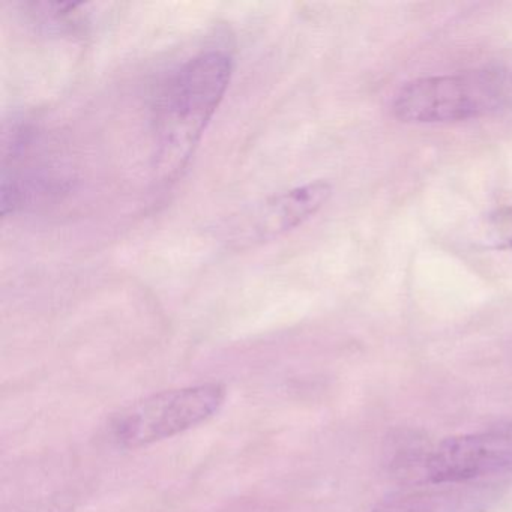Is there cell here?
<instances>
[{
  "label": "cell",
  "instance_id": "4",
  "mask_svg": "<svg viewBox=\"0 0 512 512\" xmlns=\"http://www.w3.org/2000/svg\"><path fill=\"white\" fill-rule=\"evenodd\" d=\"M331 196L332 185L326 181L275 194L235 218L229 226V244L244 248L272 241L314 217Z\"/></svg>",
  "mask_w": 512,
  "mask_h": 512
},
{
  "label": "cell",
  "instance_id": "5",
  "mask_svg": "<svg viewBox=\"0 0 512 512\" xmlns=\"http://www.w3.org/2000/svg\"><path fill=\"white\" fill-rule=\"evenodd\" d=\"M512 461V437L499 433L467 434L443 440L425 461L431 482H464L496 472Z\"/></svg>",
  "mask_w": 512,
  "mask_h": 512
},
{
  "label": "cell",
  "instance_id": "1",
  "mask_svg": "<svg viewBox=\"0 0 512 512\" xmlns=\"http://www.w3.org/2000/svg\"><path fill=\"white\" fill-rule=\"evenodd\" d=\"M232 56L211 50L190 59L164 85L157 106V169L172 178L193 157L232 79Z\"/></svg>",
  "mask_w": 512,
  "mask_h": 512
},
{
  "label": "cell",
  "instance_id": "3",
  "mask_svg": "<svg viewBox=\"0 0 512 512\" xmlns=\"http://www.w3.org/2000/svg\"><path fill=\"white\" fill-rule=\"evenodd\" d=\"M221 383L170 389L143 398L110 421V434L122 448L137 449L178 436L211 419L226 401Z\"/></svg>",
  "mask_w": 512,
  "mask_h": 512
},
{
  "label": "cell",
  "instance_id": "2",
  "mask_svg": "<svg viewBox=\"0 0 512 512\" xmlns=\"http://www.w3.org/2000/svg\"><path fill=\"white\" fill-rule=\"evenodd\" d=\"M508 97L505 74L475 70L412 80L398 89L391 109L404 124H449L497 112Z\"/></svg>",
  "mask_w": 512,
  "mask_h": 512
},
{
  "label": "cell",
  "instance_id": "6",
  "mask_svg": "<svg viewBox=\"0 0 512 512\" xmlns=\"http://www.w3.org/2000/svg\"><path fill=\"white\" fill-rule=\"evenodd\" d=\"M482 500L484 494L467 488L422 491L388 500L373 512H476Z\"/></svg>",
  "mask_w": 512,
  "mask_h": 512
},
{
  "label": "cell",
  "instance_id": "7",
  "mask_svg": "<svg viewBox=\"0 0 512 512\" xmlns=\"http://www.w3.org/2000/svg\"><path fill=\"white\" fill-rule=\"evenodd\" d=\"M482 241L493 250H512V206L491 212L482 224Z\"/></svg>",
  "mask_w": 512,
  "mask_h": 512
}]
</instances>
